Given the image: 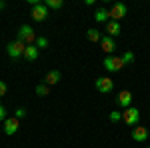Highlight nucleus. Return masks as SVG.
I'll return each instance as SVG.
<instances>
[{
  "label": "nucleus",
  "instance_id": "obj_1",
  "mask_svg": "<svg viewBox=\"0 0 150 148\" xmlns=\"http://www.w3.org/2000/svg\"><path fill=\"white\" fill-rule=\"evenodd\" d=\"M36 32L32 30V26H28V24H22L20 28H18V38L16 40H20V42H24L26 46H30V44H34L36 42Z\"/></svg>",
  "mask_w": 150,
  "mask_h": 148
},
{
  "label": "nucleus",
  "instance_id": "obj_2",
  "mask_svg": "<svg viewBox=\"0 0 150 148\" xmlns=\"http://www.w3.org/2000/svg\"><path fill=\"white\" fill-rule=\"evenodd\" d=\"M102 64H104V68L108 70V72H118V70L124 68V60H122V56H106Z\"/></svg>",
  "mask_w": 150,
  "mask_h": 148
},
{
  "label": "nucleus",
  "instance_id": "obj_3",
  "mask_svg": "<svg viewBox=\"0 0 150 148\" xmlns=\"http://www.w3.org/2000/svg\"><path fill=\"white\" fill-rule=\"evenodd\" d=\"M24 50H26V44L24 42H20V40H14V42H10V44L6 46V54L10 58H20L24 56Z\"/></svg>",
  "mask_w": 150,
  "mask_h": 148
},
{
  "label": "nucleus",
  "instance_id": "obj_4",
  "mask_svg": "<svg viewBox=\"0 0 150 148\" xmlns=\"http://www.w3.org/2000/svg\"><path fill=\"white\" fill-rule=\"evenodd\" d=\"M94 86H96V90H98V92L108 94V92H112V88H114V80L108 78V76H100V78L94 80Z\"/></svg>",
  "mask_w": 150,
  "mask_h": 148
},
{
  "label": "nucleus",
  "instance_id": "obj_5",
  "mask_svg": "<svg viewBox=\"0 0 150 148\" xmlns=\"http://www.w3.org/2000/svg\"><path fill=\"white\" fill-rule=\"evenodd\" d=\"M122 120L126 122L128 126H138V120H140V112L138 108H126L124 112H122Z\"/></svg>",
  "mask_w": 150,
  "mask_h": 148
},
{
  "label": "nucleus",
  "instance_id": "obj_6",
  "mask_svg": "<svg viewBox=\"0 0 150 148\" xmlns=\"http://www.w3.org/2000/svg\"><path fill=\"white\" fill-rule=\"evenodd\" d=\"M30 16H32V20L34 22H44L46 20V16H48V8H46V4H34L32 6V12H30Z\"/></svg>",
  "mask_w": 150,
  "mask_h": 148
},
{
  "label": "nucleus",
  "instance_id": "obj_7",
  "mask_svg": "<svg viewBox=\"0 0 150 148\" xmlns=\"http://www.w3.org/2000/svg\"><path fill=\"white\" fill-rule=\"evenodd\" d=\"M110 14V20H114V22H120L124 16H126V4H122V2H116L114 6L108 10Z\"/></svg>",
  "mask_w": 150,
  "mask_h": 148
},
{
  "label": "nucleus",
  "instance_id": "obj_8",
  "mask_svg": "<svg viewBox=\"0 0 150 148\" xmlns=\"http://www.w3.org/2000/svg\"><path fill=\"white\" fill-rule=\"evenodd\" d=\"M18 128H20V120L18 118H6L4 120V134L6 136H14L16 132H18Z\"/></svg>",
  "mask_w": 150,
  "mask_h": 148
},
{
  "label": "nucleus",
  "instance_id": "obj_9",
  "mask_svg": "<svg viewBox=\"0 0 150 148\" xmlns=\"http://www.w3.org/2000/svg\"><path fill=\"white\" fill-rule=\"evenodd\" d=\"M116 104L122 106V108H130V104H132V92L130 90H120L118 96H116Z\"/></svg>",
  "mask_w": 150,
  "mask_h": 148
},
{
  "label": "nucleus",
  "instance_id": "obj_10",
  "mask_svg": "<svg viewBox=\"0 0 150 148\" xmlns=\"http://www.w3.org/2000/svg\"><path fill=\"white\" fill-rule=\"evenodd\" d=\"M130 136L134 138L136 142H146L148 140V128H144V126H134L132 128V132H130Z\"/></svg>",
  "mask_w": 150,
  "mask_h": 148
},
{
  "label": "nucleus",
  "instance_id": "obj_11",
  "mask_svg": "<svg viewBox=\"0 0 150 148\" xmlns=\"http://www.w3.org/2000/svg\"><path fill=\"white\" fill-rule=\"evenodd\" d=\"M100 44H102V50H104V52L112 56V52L116 50V42H114V38H110V36H102Z\"/></svg>",
  "mask_w": 150,
  "mask_h": 148
},
{
  "label": "nucleus",
  "instance_id": "obj_12",
  "mask_svg": "<svg viewBox=\"0 0 150 148\" xmlns=\"http://www.w3.org/2000/svg\"><path fill=\"white\" fill-rule=\"evenodd\" d=\"M106 32L110 38H114L122 32V28H120V22H114V20H110V22H106Z\"/></svg>",
  "mask_w": 150,
  "mask_h": 148
},
{
  "label": "nucleus",
  "instance_id": "obj_13",
  "mask_svg": "<svg viewBox=\"0 0 150 148\" xmlns=\"http://www.w3.org/2000/svg\"><path fill=\"white\" fill-rule=\"evenodd\" d=\"M58 82H60V72L58 70H50L46 76H44V84H48V86H54Z\"/></svg>",
  "mask_w": 150,
  "mask_h": 148
},
{
  "label": "nucleus",
  "instance_id": "obj_14",
  "mask_svg": "<svg viewBox=\"0 0 150 148\" xmlns=\"http://www.w3.org/2000/svg\"><path fill=\"white\" fill-rule=\"evenodd\" d=\"M94 20L96 22H100V24H106V22H110V14H108V10L106 8H98V10L94 12Z\"/></svg>",
  "mask_w": 150,
  "mask_h": 148
},
{
  "label": "nucleus",
  "instance_id": "obj_15",
  "mask_svg": "<svg viewBox=\"0 0 150 148\" xmlns=\"http://www.w3.org/2000/svg\"><path fill=\"white\" fill-rule=\"evenodd\" d=\"M24 58H26L28 62H34L36 58H38V48H36V44L26 46V50H24Z\"/></svg>",
  "mask_w": 150,
  "mask_h": 148
},
{
  "label": "nucleus",
  "instance_id": "obj_16",
  "mask_svg": "<svg viewBox=\"0 0 150 148\" xmlns=\"http://www.w3.org/2000/svg\"><path fill=\"white\" fill-rule=\"evenodd\" d=\"M86 38H88L90 42H100V40H102V32H100L98 28H88V30H86Z\"/></svg>",
  "mask_w": 150,
  "mask_h": 148
},
{
  "label": "nucleus",
  "instance_id": "obj_17",
  "mask_svg": "<svg viewBox=\"0 0 150 148\" xmlns=\"http://www.w3.org/2000/svg\"><path fill=\"white\" fill-rule=\"evenodd\" d=\"M36 96H48V92H50V86L48 84H44V82H40V84H36Z\"/></svg>",
  "mask_w": 150,
  "mask_h": 148
},
{
  "label": "nucleus",
  "instance_id": "obj_18",
  "mask_svg": "<svg viewBox=\"0 0 150 148\" xmlns=\"http://www.w3.org/2000/svg\"><path fill=\"white\" fill-rule=\"evenodd\" d=\"M62 6H64V2H62V0H46V8L58 10V8H62Z\"/></svg>",
  "mask_w": 150,
  "mask_h": 148
},
{
  "label": "nucleus",
  "instance_id": "obj_19",
  "mask_svg": "<svg viewBox=\"0 0 150 148\" xmlns=\"http://www.w3.org/2000/svg\"><path fill=\"white\" fill-rule=\"evenodd\" d=\"M34 44H36V48H38V50H40V48H46V46H48V38H44V36H38Z\"/></svg>",
  "mask_w": 150,
  "mask_h": 148
},
{
  "label": "nucleus",
  "instance_id": "obj_20",
  "mask_svg": "<svg viewBox=\"0 0 150 148\" xmlns=\"http://www.w3.org/2000/svg\"><path fill=\"white\" fill-rule=\"evenodd\" d=\"M108 118H110V122H120V120H122V112L114 110V112H110V114H108Z\"/></svg>",
  "mask_w": 150,
  "mask_h": 148
},
{
  "label": "nucleus",
  "instance_id": "obj_21",
  "mask_svg": "<svg viewBox=\"0 0 150 148\" xmlns=\"http://www.w3.org/2000/svg\"><path fill=\"white\" fill-rule=\"evenodd\" d=\"M122 60H124V64H130V62H134V54L128 50V52H124V54H122Z\"/></svg>",
  "mask_w": 150,
  "mask_h": 148
},
{
  "label": "nucleus",
  "instance_id": "obj_22",
  "mask_svg": "<svg viewBox=\"0 0 150 148\" xmlns=\"http://www.w3.org/2000/svg\"><path fill=\"white\" fill-rule=\"evenodd\" d=\"M24 116H26V108H16L14 118H18V120H20V118H24Z\"/></svg>",
  "mask_w": 150,
  "mask_h": 148
},
{
  "label": "nucleus",
  "instance_id": "obj_23",
  "mask_svg": "<svg viewBox=\"0 0 150 148\" xmlns=\"http://www.w3.org/2000/svg\"><path fill=\"white\" fill-rule=\"evenodd\" d=\"M6 92H8L6 82H2V80H0V98H2V96H6Z\"/></svg>",
  "mask_w": 150,
  "mask_h": 148
},
{
  "label": "nucleus",
  "instance_id": "obj_24",
  "mask_svg": "<svg viewBox=\"0 0 150 148\" xmlns=\"http://www.w3.org/2000/svg\"><path fill=\"white\" fill-rule=\"evenodd\" d=\"M0 120H6V108L0 104Z\"/></svg>",
  "mask_w": 150,
  "mask_h": 148
},
{
  "label": "nucleus",
  "instance_id": "obj_25",
  "mask_svg": "<svg viewBox=\"0 0 150 148\" xmlns=\"http://www.w3.org/2000/svg\"><path fill=\"white\" fill-rule=\"evenodd\" d=\"M4 8H6V2H2V0H0V10H4Z\"/></svg>",
  "mask_w": 150,
  "mask_h": 148
},
{
  "label": "nucleus",
  "instance_id": "obj_26",
  "mask_svg": "<svg viewBox=\"0 0 150 148\" xmlns=\"http://www.w3.org/2000/svg\"><path fill=\"white\" fill-rule=\"evenodd\" d=\"M146 148H150V146H146Z\"/></svg>",
  "mask_w": 150,
  "mask_h": 148
}]
</instances>
